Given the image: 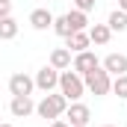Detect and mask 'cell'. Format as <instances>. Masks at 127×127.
I'll use <instances>...</instances> for the list:
<instances>
[{
  "label": "cell",
  "instance_id": "obj_1",
  "mask_svg": "<svg viewBox=\"0 0 127 127\" xmlns=\"http://www.w3.org/2000/svg\"><path fill=\"white\" fill-rule=\"evenodd\" d=\"M65 109H68V97H65L62 92H47V95L35 103L38 118H47V121H53V118L65 115Z\"/></svg>",
  "mask_w": 127,
  "mask_h": 127
},
{
  "label": "cell",
  "instance_id": "obj_2",
  "mask_svg": "<svg viewBox=\"0 0 127 127\" xmlns=\"http://www.w3.org/2000/svg\"><path fill=\"white\" fill-rule=\"evenodd\" d=\"M59 92H62L65 97H68V103L71 100H80L83 97V92H86V83H83V77L77 74V71H59V86H56Z\"/></svg>",
  "mask_w": 127,
  "mask_h": 127
},
{
  "label": "cell",
  "instance_id": "obj_3",
  "mask_svg": "<svg viewBox=\"0 0 127 127\" xmlns=\"http://www.w3.org/2000/svg\"><path fill=\"white\" fill-rule=\"evenodd\" d=\"M83 83H86V89H89L95 97H103V95H109V92H112V77H109L100 65L92 68L89 74H83Z\"/></svg>",
  "mask_w": 127,
  "mask_h": 127
},
{
  "label": "cell",
  "instance_id": "obj_4",
  "mask_svg": "<svg viewBox=\"0 0 127 127\" xmlns=\"http://www.w3.org/2000/svg\"><path fill=\"white\" fill-rule=\"evenodd\" d=\"M65 115H68V124H71V127H89L92 109H89L86 103H80V100H71L68 109H65Z\"/></svg>",
  "mask_w": 127,
  "mask_h": 127
},
{
  "label": "cell",
  "instance_id": "obj_5",
  "mask_svg": "<svg viewBox=\"0 0 127 127\" xmlns=\"http://www.w3.org/2000/svg\"><path fill=\"white\" fill-rule=\"evenodd\" d=\"M32 80H35V89H41V92L47 95V92H53V89L59 86V71H56L53 65H44V68H38V74H35Z\"/></svg>",
  "mask_w": 127,
  "mask_h": 127
},
{
  "label": "cell",
  "instance_id": "obj_6",
  "mask_svg": "<svg viewBox=\"0 0 127 127\" xmlns=\"http://www.w3.org/2000/svg\"><path fill=\"white\" fill-rule=\"evenodd\" d=\"M97 65H100V59H97L92 50H80V53H74V59H71V71H77V74L83 77V74H89Z\"/></svg>",
  "mask_w": 127,
  "mask_h": 127
},
{
  "label": "cell",
  "instance_id": "obj_7",
  "mask_svg": "<svg viewBox=\"0 0 127 127\" xmlns=\"http://www.w3.org/2000/svg\"><path fill=\"white\" fill-rule=\"evenodd\" d=\"M32 89H35V80H32L30 74L18 71V74L9 77V92H12V97L15 95H32Z\"/></svg>",
  "mask_w": 127,
  "mask_h": 127
},
{
  "label": "cell",
  "instance_id": "obj_8",
  "mask_svg": "<svg viewBox=\"0 0 127 127\" xmlns=\"http://www.w3.org/2000/svg\"><path fill=\"white\" fill-rule=\"evenodd\" d=\"M100 68L109 74V77H118V74H127V56L124 53H106Z\"/></svg>",
  "mask_w": 127,
  "mask_h": 127
},
{
  "label": "cell",
  "instance_id": "obj_9",
  "mask_svg": "<svg viewBox=\"0 0 127 127\" xmlns=\"http://www.w3.org/2000/svg\"><path fill=\"white\" fill-rule=\"evenodd\" d=\"M9 112L15 115V118H27L35 112V103H32L30 95H15L12 97V103H9Z\"/></svg>",
  "mask_w": 127,
  "mask_h": 127
},
{
  "label": "cell",
  "instance_id": "obj_10",
  "mask_svg": "<svg viewBox=\"0 0 127 127\" xmlns=\"http://www.w3.org/2000/svg\"><path fill=\"white\" fill-rule=\"evenodd\" d=\"M65 41H68L65 47H68L71 53H80V50H89V44H92V38H89V32H86V30H77V32H71V35H68Z\"/></svg>",
  "mask_w": 127,
  "mask_h": 127
},
{
  "label": "cell",
  "instance_id": "obj_11",
  "mask_svg": "<svg viewBox=\"0 0 127 127\" xmlns=\"http://www.w3.org/2000/svg\"><path fill=\"white\" fill-rule=\"evenodd\" d=\"M71 59H74V56H71L68 47H53V50H50V65H53L56 71H68V68H71Z\"/></svg>",
  "mask_w": 127,
  "mask_h": 127
},
{
  "label": "cell",
  "instance_id": "obj_12",
  "mask_svg": "<svg viewBox=\"0 0 127 127\" xmlns=\"http://www.w3.org/2000/svg\"><path fill=\"white\" fill-rule=\"evenodd\" d=\"M30 24H32V30H50L53 27V15L47 9H32L30 12Z\"/></svg>",
  "mask_w": 127,
  "mask_h": 127
},
{
  "label": "cell",
  "instance_id": "obj_13",
  "mask_svg": "<svg viewBox=\"0 0 127 127\" xmlns=\"http://www.w3.org/2000/svg\"><path fill=\"white\" fill-rule=\"evenodd\" d=\"M86 32H89V38H92V44H106V41L112 38V30H109L106 24H92V27H89Z\"/></svg>",
  "mask_w": 127,
  "mask_h": 127
},
{
  "label": "cell",
  "instance_id": "obj_14",
  "mask_svg": "<svg viewBox=\"0 0 127 127\" xmlns=\"http://www.w3.org/2000/svg\"><path fill=\"white\" fill-rule=\"evenodd\" d=\"M15 35H18V21H15L12 15L0 18V41H12Z\"/></svg>",
  "mask_w": 127,
  "mask_h": 127
},
{
  "label": "cell",
  "instance_id": "obj_15",
  "mask_svg": "<svg viewBox=\"0 0 127 127\" xmlns=\"http://www.w3.org/2000/svg\"><path fill=\"white\" fill-rule=\"evenodd\" d=\"M65 18H68V24H71V30H89V15L86 12H80V9H71V12H65Z\"/></svg>",
  "mask_w": 127,
  "mask_h": 127
},
{
  "label": "cell",
  "instance_id": "obj_16",
  "mask_svg": "<svg viewBox=\"0 0 127 127\" xmlns=\"http://www.w3.org/2000/svg\"><path fill=\"white\" fill-rule=\"evenodd\" d=\"M106 27H109L112 32H124V30H127V12H121V9L109 12V18H106Z\"/></svg>",
  "mask_w": 127,
  "mask_h": 127
},
{
  "label": "cell",
  "instance_id": "obj_17",
  "mask_svg": "<svg viewBox=\"0 0 127 127\" xmlns=\"http://www.w3.org/2000/svg\"><path fill=\"white\" fill-rule=\"evenodd\" d=\"M50 30L56 32V35H62V38H68V35H71V24H68V18H65V15H59V18H53V27H50Z\"/></svg>",
  "mask_w": 127,
  "mask_h": 127
},
{
  "label": "cell",
  "instance_id": "obj_18",
  "mask_svg": "<svg viewBox=\"0 0 127 127\" xmlns=\"http://www.w3.org/2000/svg\"><path fill=\"white\" fill-rule=\"evenodd\" d=\"M112 95L127 97V74H118V77H112Z\"/></svg>",
  "mask_w": 127,
  "mask_h": 127
},
{
  "label": "cell",
  "instance_id": "obj_19",
  "mask_svg": "<svg viewBox=\"0 0 127 127\" xmlns=\"http://www.w3.org/2000/svg\"><path fill=\"white\" fill-rule=\"evenodd\" d=\"M95 3H97V0H74V9H80V12L89 15V12L95 9Z\"/></svg>",
  "mask_w": 127,
  "mask_h": 127
},
{
  "label": "cell",
  "instance_id": "obj_20",
  "mask_svg": "<svg viewBox=\"0 0 127 127\" xmlns=\"http://www.w3.org/2000/svg\"><path fill=\"white\" fill-rule=\"evenodd\" d=\"M12 15V0H0V18Z\"/></svg>",
  "mask_w": 127,
  "mask_h": 127
},
{
  "label": "cell",
  "instance_id": "obj_21",
  "mask_svg": "<svg viewBox=\"0 0 127 127\" xmlns=\"http://www.w3.org/2000/svg\"><path fill=\"white\" fill-rule=\"evenodd\" d=\"M50 127H71V124H68V121H62V118H53V121H50Z\"/></svg>",
  "mask_w": 127,
  "mask_h": 127
},
{
  "label": "cell",
  "instance_id": "obj_22",
  "mask_svg": "<svg viewBox=\"0 0 127 127\" xmlns=\"http://www.w3.org/2000/svg\"><path fill=\"white\" fill-rule=\"evenodd\" d=\"M118 9H121V12H127V0H118Z\"/></svg>",
  "mask_w": 127,
  "mask_h": 127
},
{
  "label": "cell",
  "instance_id": "obj_23",
  "mask_svg": "<svg viewBox=\"0 0 127 127\" xmlns=\"http://www.w3.org/2000/svg\"><path fill=\"white\" fill-rule=\"evenodd\" d=\"M0 127H15V124H0Z\"/></svg>",
  "mask_w": 127,
  "mask_h": 127
},
{
  "label": "cell",
  "instance_id": "obj_24",
  "mask_svg": "<svg viewBox=\"0 0 127 127\" xmlns=\"http://www.w3.org/2000/svg\"><path fill=\"white\" fill-rule=\"evenodd\" d=\"M103 127H118V124H103Z\"/></svg>",
  "mask_w": 127,
  "mask_h": 127
}]
</instances>
